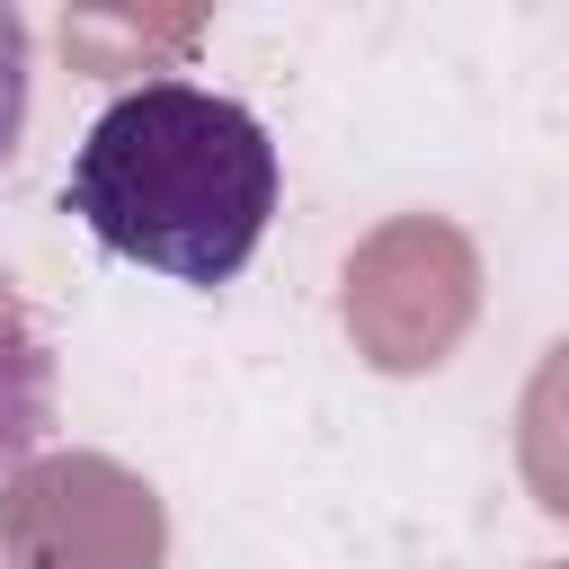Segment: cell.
Instances as JSON below:
<instances>
[{
  "label": "cell",
  "instance_id": "cell-1",
  "mask_svg": "<svg viewBox=\"0 0 569 569\" xmlns=\"http://www.w3.org/2000/svg\"><path fill=\"white\" fill-rule=\"evenodd\" d=\"M276 196H284L276 133L240 98L196 80H142L107 98L62 178V204L107 258L169 276L187 293H213L258 258Z\"/></svg>",
  "mask_w": 569,
  "mask_h": 569
},
{
  "label": "cell",
  "instance_id": "cell-2",
  "mask_svg": "<svg viewBox=\"0 0 569 569\" xmlns=\"http://www.w3.org/2000/svg\"><path fill=\"white\" fill-rule=\"evenodd\" d=\"M151 480L107 453H36L0 480V569H160Z\"/></svg>",
  "mask_w": 569,
  "mask_h": 569
},
{
  "label": "cell",
  "instance_id": "cell-3",
  "mask_svg": "<svg viewBox=\"0 0 569 569\" xmlns=\"http://www.w3.org/2000/svg\"><path fill=\"white\" fill-rule=\"evenodd\" d=\"M53 418H62L53 338H44L36 302H27L9 276H0V480H9L18 462H36V453H44Z\"/></svg>",
  "mask_w": 569,
  "mask_h": 569
},
{
  "label": "cell",
  "instance_id": "cell-4",
  "mask_svg": "<svg viewBox=\"0 0 569 569\" xmlns=\"http://www.w3.org/2000/svg\"><path fill=\"white\" fill-rule=\"evenodd\" d=\"M27 107H36V44H27V9L0 0V169L27 142Z\"/></svg>",
  "mask_w": 569,
  "mask_h": 569
}]
</instances>
